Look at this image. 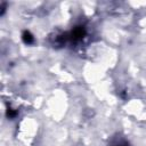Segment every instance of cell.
<instances>
[{"label":"cell","mask_w":146,"mask_h":146,"mask_svg":"<svg viewBox=\"0 0 146 146\" xmlns=\"http://www.w3.org/2000/svg\"><path fill=\"white\" fill-rule=\"evenodd\" d=\"M86 35V30L83 26H75L71 33L68 34V39H71L72 41H80L83 39V36Z\"/></svg>","instance_id":"1"},{"label":"cell","mask_w":146,"mask_h":146,"mask_svg":"<svg viewBox=\"0 0 146 146\" xmlns=\"http://www.w3.org/2000/svg\"><path fill=\"white\" fill-rule=\"evenodd\" d=\"M22 39H23L24 43H26V44H32L34 42V36L31 34L30 31H24L22 34Z\"/></svg>","instance_id":"2"},{"label":"cell","mask_w":146,"mask_h":146,"mask_svg":"<svg viewBox=\"0 0 146 146\" xmlns=\"http://www.w3.org/2000/svg\"><path fill=\"white\" fill-rule=\"evenodd\" d=\"M112 146H129L127 143H124V141H119V143H115V144H113Z\"/></svg>","instance_id":"4"},{"label":"cell","mask_w":146,"mask_h":146,"mask_svg":"<svg viewBox=\"0 0 146 146\" xmlns=\"http://www.w3.org/2000/svg\"><path fill=\"white\" fill-rule=\"evenodd\" d=\"M16 115H17V111H15V110H13V108H10V107L7 108V116H8L9 119H14Z\"/></svg>","instance_id":"3"}]
</instances>
